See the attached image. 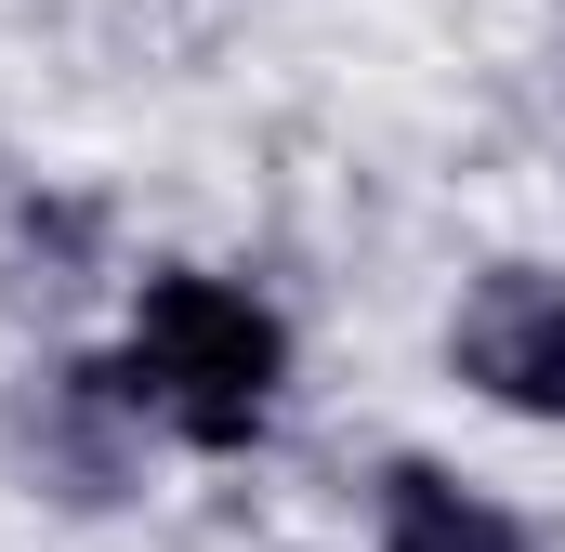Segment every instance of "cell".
Here are the masks:
<instances>
[{
  "label": "cell",
  "mask_w": 565,
  "mask_h": 552,
  "mask_svg": "<svg viewBox=\"0 0 565 552\" xmlns=\"http://www.w3.org/2000/svg\"><path fill=\"white\" fill-rule=\"evenodd\" d=\"M132 355H145V395L184 421V434L237 447L264 421V382H277V316L250 289H224V276H158Z\"/></svg>",
  "instance_id": "6da1fadb"
},
{
  "label": "cell",
  "mask_w": 565,
  "mask_h": 552,
  "mask_svg": "<svg viewBox=\"0 0 565 552\" xmlns=\"http://www.w3.org/2000/svg\"><path fill=\"white\" fill-rule=\"evenodd\" d=\"M460 369H473L500 408L565 421V289H540V276H500V289L460 316Z\"/></svg>",
  "instance_id": "7a4b0ae2"
},
{
  "label": "cell",
  "mask_w": 565,
  "mask_h": 552,
  "mask_svg": "<svg viewBox=\"0 0 565 552\" xmlns=\"http://www.w3.org/2000/svg\"><path fill=\"white\" fill-rule=\"evenodd\" d=\"M382 552H526V540H513L500 513H473L460 487L408 474V487H395V540H382Z\"/></svg>",
  "instance_id": "3957f363"
}]
</instances>
